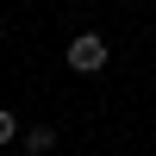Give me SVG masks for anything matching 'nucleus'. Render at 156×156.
Returning a JSON list of instances; mask_svg holds the SVG:
<instances>
[{
  "instance_id": "nucleus-2",
  "label": "nucleus",
  "mask_w": 156,
  "mask_h": 156,
  "mask_svg": "<svg viewBox=\"0 0 156 156\" xmlns=\"http://www.w3.org/2000/svg\"><path fill=\"white\" fill-rule=\"evenodd\" d=\"M50 144H56V131H50V125H31V131H25V150H31V156H44Z\"/></svg>"
},
{
  "instance_id": "nucleus-3",
  "label": "nucleus",
  "mask_w": 156,
  "mask_h": 156,
  "mask_svg": "<svg viewBox=\"0 0 156 156\" xmlns=\"http://www.w3.org/2000/svg\"><path fill=\"white\" fill-rule=\"evenodd\" d=\"M12 137H19V119H12L6 106H0V144H12Z\"/></svg>"
},
{
  "instance_id": "nucleus-1",
  "label": "nucleus",
  "mask_w": 156,
  "mask_h": 156,
  "mask_svg": "<svg viewBox=\"0 0 156 156\" xmlns=\"http://www.w3.org/2000/svg\"><path fill=\"white\" fill-rule=\"evenodd\" d=\"M69 69H81V75L106 69V37H100V31H81V37L69 44Z\"/></svg>"
}]
</instances>
